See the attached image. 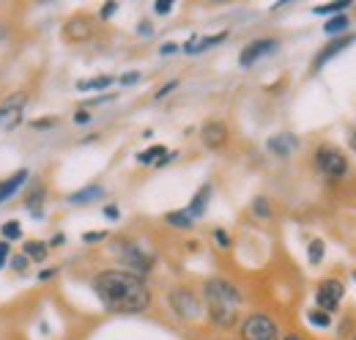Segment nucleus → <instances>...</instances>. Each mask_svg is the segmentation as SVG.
<instances>
[{"label": "nucleus", "instance_id": "nucleus-5", "mask_svg": "<svg viewBox=\"0 0 356 340\" xmlns=\"http://www.w3.org/2000/svg\"><path fill=\"white\" fill-rule=\"evenodd\" d=\"M25 102H28V96H25V93H11V96L0 105V129H3V132H11V129L19 127V121H22V110H25Z\"/></svg>", "mask_w": 356, "mask_h": 340}, {"label": "nucleus", "instance_id": "nucleus-35", "mask_svg": "<svg viewBox=\"0 0 356 340\" xmlns=\"http://www.w3.org/2000/svg\"><path fill=\"white\" fill-rule=\"evenodd\" d=\"M104 217H107V219H118V209H115V206H107V209H104Z\"/></svg>", "mask_w": 356, "mask_h": 340}, {"label": "nucleus", "instance_id": "nucleus-12", "mask_svg": "<svg viewBox=\"0 0 356 340\" xmlns=\"http://www.w3.org/2000/svg\"><path fill=\"white\" fill-rule=\"evenodd\" d=\"M351 42H354V36H340V39L329 42L326 47H323V49H321V52H318V55H315V69H321L326 61H332L337 52H343V49H346V47H348Z\"/></svg>", "mask_w": 356, "mask_h": 340}, {"label": "nucleus", "instance_id": "nucleus-26", "mask_svg": "<svg viewBox=\"0 0 356 340\" xmlns=\"http://www.w3.org/2000/svg\"><path fill=\"white\" fill-rule=\"evenodd\" d=\"M252 212L258 214L261 219H268V217H271V209H268V201H266V198H258V201L252 203Z\"/></svg>", "mask_w": 356, "mask_h": 340}, {"label": "nucleus", "instance_id": "nucleus-33", "mask_svg": "<svg viewBox=\"0 0 356 340\" xmlns=\"http://www.w3.org/2000/svg\"><path fill=\"white\" fill-rule=\"evenodd\" d=\"M170 8H173L170 3H156V6H154V11H156V14H168Z\"/></svg>", "mask_w": 356, "mask_h": 340}, {"label": "nucleus", "instance_id": "nucleus-40", "mask_svg": "<svg viewBox=\"0 0 356 340\" xmlns=\"http://www.w3.org/2000/svg\"><path fill=\"white\" fill-rule=\"evenodd\" d=\"M14 261H17V263H14L17 269H25V255H19V258H14Z\"/></svg>", "mask_w": 356, "mask_h": 340}, {"label": "nucleus", "instance_id": "nucleus-41", "mask_svg": "<svg viewBox=\"0 0 356 340\" xmlns=\"http://www.w3.org/2000/svg\"><path fill=\"white\" fill-rule=\"evenodd\" d=\"M348 140H351V148L356 151V127H354V132H351V137H348Z\"/></svg>", "mask_w": 356, "mask_h": 340}, {"label": "nucleus", "instance_id": "nucleus-21", "mask_svg": "<svg viewBox=\"0 0 356 340\" xmlns=\"http://www.w3.org/2000/svg\"><path fill=\"white\" fill-rule=\"evenodd\" d=\"M25 255L33 258V261H44L47 245H42V242H28V245H25Z\"/></svg>", "mask_w": 356, "mask_h": 340}, {"label": "nucleus", "instance_id": "nucleus-18", "mask_svg": "<svg viewBox=\"0 0 356 340\" xmlns=\"http://www.w3.org/2000/svg\"><path fill=\"white\" fill-rule=\"evenodd\" d=\"M113 83H115V80L104 75V77H93V80H83V83H77V88H80V91H104L107 85H113Z\"/></svg>", "mask_w": 356, "mask_h": 340}, {"label": "nucleus", "instance_id": "nucleus-32", "mask_svg": "<svg viewBox=\"0 0 356 340\" xmlns=\"http://www.w3.org/2000/svg\"><path fill=\"white\" fill-rule=\"evenodd\" d=\"M137 80H140V75H137V72H132V75H124V77H121V85L137 83Z\"/></svg>", "mask_w": 356, "mask_h": 340}, {"label": "nucleus", "instance_id": "nucleus-6", "mask_svg": "<svg viewBox=\"0 0 356 340\" xmlns=\"http://www.w3.org/2000/svg\"><path fill=\"white\" fill-rule=\"evenodd\" d=\"M115 253L121 255V261L132 269V275H143V272H148V269L154 266V258L145 255L137 245H132V242H118V245H115Z\"/></svg>", "mask_w": 356, "mask_h": 340}, {"label": "nucleus", "instance_id": "nucleus-23", "mask_svg": "<svg viewBox=\"0 0 356 340\" xmlns=\"http://www.w3.org/2000/svg\"><path fill=\"white\" fill-rule=\"evenodd\" d=\"M307 321L315 324V327H329V324H332V316L323 313V310H310V313H307Z\"/></svg>", "mask_w": 356, "mask_h": 340}, {"label": "nucleus", "instance_id": "nucleus-17", "mask_svg": "<svg viewBox=\"0 0 356 340\" xmlns=\"http://www.w3.org/2000/svg\"><path fill=\"white\" fill-rule=\"evenodd\" d=\"M168 148L165 146H151L148 151H143V154H137V162H143V165H159L168 154H165Z\"/></svg>", "mask_w": 356, "mask_h": 340}, {"label": "nucleus", "instance_id": "nucleus-34", "mask_svg": "<svg viewBox=\"0 0 356 340\" xmlns=\"http://www.w3.org/2000/svg\"><path fill=\"white\" fill-rule=\"evenodd\" d=\"M113 14H115V3H110V6H104V8H102V17H104V20H107V17H113Z\"/></svg>", "mask_w": 356, "mask_h": 340}, {"label": "nucleus", "instance_id": "nucleus-3", "mask_svg": "<svg viewBox=\"0 0 356 340\" xmlns=\"http://www.w3.org/2000/svg\"><path fill=\"white\" fill-rule=\"evenodd\" d=\"M315 170L326 178H343L348 173V160L334 148H318L315 151Z\"/></svg>", "mask_w": 356, "mask_h": 340}, {"label": "nucleus", "instance_id": "nucleus-36", "mask_svg": "<svg viewBox=\"0 0 356 340\" xmlns=\"http://www.w3.org/2000/svg\"><path fill=\"white\" fill-rule=\"evenodd\" d=\"M178 83H168L165 85V88H162V91H159V93H156V96H159V99H162V96H165V93H170V91H173V88H176Z\"/></svg>", "mask_w": 356, "mask_h": 340}, {"label": "nucleus", "instance_id": "nucleus-13", "mask_svg": "<svg viewBox=\"0 0 356 340\" xmlns=\"http://www.w3.org/2000/svg\"><path fill=\"white\" fill-rule=\"evenodd\" d=\"M25 178H28V170H17L11 178H6V181H0V203L3 201H8L22 184H25Z\"/></svg>", "mask_w": 356, "mask_h": 340}, {"label": "nucleus", "instance_id": "nucleus-27", "mask_svg": "<svg viewBox=\"0 0 356 340\" xmlns=\"http://www.w3.org/2000/svg\"><path fill=\"white\" fill-rule=\"evenodd\" d=\"M348 3H326V6H315V14H334V11H343Z\"/></svg>", "mask_w": 356, "mask_h": 340}, {"label": "nucleus", "instance_id": "nucleus-10", "mask_svg": "<svg viewBox=\"0 0 356 340\" xmlns=\"http://www.w3.org/2000/svg\"><path fill=\"white\" fill-rule=\"evenodd\" d=\"M203 143L209 146V148H222L225 143H227V127H225L222 121H209L206 127H203Z\"/></svg>", "mask_w": 356, "mask_h": 340}, {"label": "nucleus", "instance_id": "nucleus-4", "mask_svg": "<svg viewBox=\"0 0 356 340\" xmlns=\"http://www.w3.org/2000/svg\"><path fill=\"white\" fill-rule=\"evenodd\" d=\"M241 338L244 340H280V332H277V324L264 316V313H255L244 321L241 327Z\"/></svg>", "mask_w": 356, "mask_h": 340}, {"label": "nucleus", "instance_id": "nucleus-11", "mask_svg": "<svg viewBox=\"0 0 356 340\" xmlns=\"http://www.w3.org/2000/svg\"><path fill=\"white\" fill-rule=\"evenodd\" d=\"M296 148H299V140H296L293 134H288V132L274 134V137L268 140V151L277 154V157H291Z\"/></svg>", "mask_w": 356, "mask_h": 340}, {"label": "nucleus", "instance_id": "nucleus-42", "mask_svg": "<svg viewBox=\"0 0 356 340\" xmlns=\"http://www.w3.org/2000/svg\"><path fill=\"white\" fill-rule=\"evenodd\" d=\"M285 340H305V338H299V335H288Z\"/></svg>", "mask_w": 356, "mask_h": 340}, {"label": "nucleus", "instance_id": "nucleus-2", "mask_svg": "<svg viewBox=\"0 0 356 340\" xmlns=\"http://www.w3.org/2000/svg\"><path fill=\"white\" fill-rule=\"evenodd\" d=\"M203 297H206V307H209V316L217 327L230 330L236 321H238V310H241V294L233 283L227 280H209L206 288H203Z\"/></svg>", "mask_w": 356, "mask_h": 340}, {"label": "nucleus", "instance_id": "nucleus-9", "mask_svg": "<svg viewBox=\"0 0 356 340\" xmlns=\"http://www.w3.org/2000/svg\"><path fill=\"white\" fill-rule=\"evenodd\" d=\"M277 44H274V39H258V42H252V44H247L244 49H241V66H252L255 61H261L264 55H268L271 49H274Z\"/></svg>", "mask_w": 356, "mask_h": 340}, {"label": "nucleus", "instance_id": "nucleus-29", "mask_svg": "<svg viewBox=\"0 0 356 340\" xmlns=\"http://www.w3.org/2000/svg\"><path fill=\"white\" fill-rule=\"evenodd\" d=\"M214 239L220 242V247H230V239H227V233H225L222 228H217V231H214Z\"/></svg>", "mask_w": 356, "mask_h": 340}, {"label": "nucleus", "instance_id": "nucleus-37", "mask_svg": "<svg viewBox=\"0 0 356 340\" xmlns=\"http://www.w3.org/2000/svg\"><path fill=\"white\" fill-rule=\"evenodd\" d=\"M74 121H77V124H86V121H88V113H86V110H83V113H77V116H74Z\"/></svg>", "mask_w": 356, "mask_h": 340}, {"label": "nucleus", "instance_id": "nucleus-43", "mask_svg": "<svg viewBox=\"0 0 356 340\" xmlns=\"http://www.w3.org/2000/svg\"><path fill=\"white\" fill-rule=\"evenodd\" d=\"M354 280H356V272H354Z\"/></svg>", "mask_w": 356, "mask_h": 340}, {"label": "nucleus", "instance_id": "nucleus-8", "mask_svg": "<svg viewBox=\"0 0 356 340\" xmlns=\"http://www.w3.org/2000/svg\"><path fill=\"white\" fill-rule=\"evenodd\" d=\"M170 304H173V310H176L181 318H197V313H200L197 297H195L192 291H186V288L173 291V294H170Z\"/></svg>", "mask_w": 356, "mask_h": 340}, {"label": "nucleus", "instance_id": "nucleus-20", "mask_svg": "<svg viewBox=\"0 0 356 340\" xmlns=\"http://www.w3.org/2000/svg\"><path fill=\"white\" fill-rule=\"evenodd\" d=\"M96 195H102V190H99V187H86V190L74 192V195L69 198V203H88V201H93Z\"/></svg>", "mask_w": 356, "mask_h": 340}, {"label": "nucleus", "instance_id": "nucleus-14", "mask_svg": "<svg viewBox=\"0 0 356 340\" xmlns=\"http://www.w3.org/2000/svg\"><path fill=\"white\" fill-rule=\"evenodd\" d=\"M209 198H211V187L209 184H203L200 190H197V195H195V201L186 206V214L192 217V219H197L200 214L206 212V206H209Z\"/></svg>", "mask_w": 356, "mask_h": 340}, {"label": "nucleus", "instance_id": "nucleus-7", "mask_svg": "<svg viewBox=\"0 0 356 340\" xmlns=\"http://www.w3.org/2000/svg\"><path fill=\"white\" fill-rule=\"evenodd\" d=\"M343 294H346L343 283H337V280H326V283L315 291V304H318V310L332 313V310H337V304L343 302Z\"/></svg>", "mask_w": 356, "mask_h": 340}, {"label": "nucleus", "instance_id": "nucleus-38", "mask_svg": "<svg viewBox=\"0 0 356 340\" xmlns=\"http://www.w3.org/2000/svg\"><path fill=\"white\" fill-rule=\"evenodd\" d=\"M49 245H52V247H60V245H63V236H60V233H58V236H52V242H49Z\"/></svg>", "mask_w": 356, "mask_h": 340}, {"label": "nucleus", "instance_id": "nucleus-15", "mask_svg": "<svg viewBox=\"0 0 356 340\" xmlns=\"http://www.w3.org/2000/svg\"><path fill=\"white\" fill-rule=\"evenodd\" d=\"M222 39H227V33H217V36H203V39H192V42L186 44L184 49H186L189 55H195V52H203V49H209V47L220 44Z\"/></svg>", "mask_w": 356, "mask_h": 340}, {"label": "nucleus", "instance_id": "nucleus-16", "mask_svg": "<svg viewBox=\"0 0 356 340\" xmlns=\"http://www.w3.org/2000/svg\"><path fill=\"white\" fill-rule=\"evenodd\" d=\"M66 36H69L72 42H86L90 36V28L86 25V20H72V22L66 25Z\"/></svg>", "mask_w": 356, "mask_h": 340}, {"label": "nucleus", "instance_id": "nucleus-22", "mask_svg": "<svg viewBox=\"0 0 356 340\" xmlns=\"http://www.w3.org/2000/svg\"><path fill=\"white\" fill-rule=\"evenodd\" d=\"M168 222H170V225H176V228H189L195 219H192V217L186 214V209H184V212H170V214H168Z\"/></svg>", "mask_w": 356, "mask_h": 340}, {"label": "nucleus", "instance_id": "nucleus-31", "mask_svg": "<svg viewBox=\"0 0 356 340\" xmlns=\"http://www.w3.org/2000/svg\"><path fill=\"white\" fill-rule=\"evenodd\" d=\"M55 124V118H39V121H33V129H44V127H52Z\"/></svg>", "mask_w": 356, "mask_h": 340}, {"label": "nucleus", "instance_id": "nucleus-30", "mask_svg": "<svg viewBox=\"0 0 356 340\" xmlns=\"http://www.w3.org/2000/svg\"><path fill=\"white\" fill-rule=\"evenodd\" d=\"M6 261H8V242H0V269Z\"/></svg>", "mask_w": 356, "mask_h": 340}, {"label": "nucleus", "instance_id": "nucleus-19", "mask_svg": "<svg viewBox=\"0 0 356 340\" xmlns=\"http://www.w3.org/2000/svg\"><path fill=\"white\" fill-rule=\"evenodd\" d=\"M346 28H348V17H346V14H337V17H332V20L323 25V33L332 36V33H340V31H346Z\"/></svg>", "mask_w": 356, "mask_h": 340}, {"label": "nucleus", "instance_id": "nucleus-39", "mask_svg": "<svg viewBox=\"0 0 356 340\" xmlns=\"http://www.w3.org/2000/svg\"><path fill=\"white\" fill-rule=\"evenodd\" d=\"M170 52H176V47H173V44H165V47H162V55H170Z\"/></svg>", "mask_w": 356, "mask_h": 340}, {"label": "nucleus", "instance_id": "nucleus-44", "mask_svg": "<svg viewBox=\"0 0 356 340\" xmlns=\"http://www.w3.org/2000/svg\"><path fill=\"white\" fill-rule=\"evenodd\" d=\"M354 340H356V338H354Z\"/></svg>", "mask_w": 356, "mask_h": 340}, {"label": "nucleus", "instance_id": "nucleus-24", "mask_svg": "<svg viewBox=\"0 0 356 340\" xmlns=\"http://www.w3.org/2000/svg\"><path fill=\"white\" fill-rule=\"evenodd\" d=\"M307 253H310L312 263H321V258H323V242H321V239H312L310 247H307Z\"/></svg>", "mask_w": 356, "mask_h": 340}, {"label": "nucleus", "instance_id": "nucleus-25", "mask_svg": "<svg viewBox=\"0 0 356 340\" xmlns=\"http://www.w3.org/2000/svg\"><path fill=\"white\" fill-rule=\"evenodd\" d=\"M19 236H22L19 222H6L3 225V239H19Z\"/></svg>", "mask_w": 356, "mask_h": 340}, {"label": "nucleus", "instance_id": "nucleus-1", "mask_svg": "<svg viewBox=\"0 0 356 340\" xmlns=\"http://www.w3.org/2000/svg\"><path fill=\"white\" fill-rule=\"evenodd\" d=\"M93 291L102 299L104 310H110V313L132 316V313L148 310V304H151V291H148L145 280L140 275L124 272V269H110V272L96 275Z\"/></svg>", "mask_w": 356, "mask_h": 340}, {"label": "nucleus", "instance_id": "nucleus-28", "mask_svg": "<svg viewBox=\"0 0 356 340\" xmlns=\"http://www.w3.org/2000/svg\"><path fill=\"white\" fill-rule=\"evenodd\" d=\"M83 239H86L88 245H93V242H102V239H107V233H104V231H88Z\"/></svg>", "mask_w": 356, "mask_h": 340}]
</instances>
